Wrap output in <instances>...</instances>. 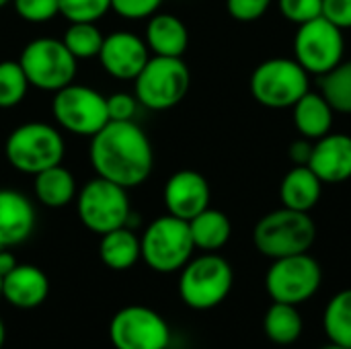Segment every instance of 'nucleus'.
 <instances>
[{
	"mask_svg": "<svg viewBox=\"0 0 351 349\" xmlns=\"http://www.w3.org/2000/svg\"><path fill=\"white\" fill-rule=\"evenodd\" d=\"M88 160L97 177L132 189L150 177L154 150L136 121H109L90 138Z\"/></svg>",
	"mask_w": 351,
	"mask_h": 349,
	"instance_id": "obj_1",
	"label": "nucleus"
},
{
	"mask_svg": "<svg viewBox=\"0 0 351 349\" xmlns=\"http://www.w3.org/2000/svg\"><path fill=\"white\" fill-rule=\"evenodd\" d=\"M317 239V224L308 212L278 208L259 218L253 228L255 249L274 259L308 253Z\"/></svg>",
	"mask_w": 351,
	"mask_h": 349,
	"instance_id": "obj_2",
	"label": "nucleus"
},
{
	"mask_svg": "<svg viewBox=\"0 0 351 349\" xmlns=\"http://www.w3.org/2000/svg\"><path fill=\"white\" fill-rule=\"evenodd\" d=\"M66 144L62 134L43 121L16 125L4 144L8 165L25 175H37L49 167L62 165Z\"/></svg>",
	"mask_w": 351,
	"mask_h": 349,
	"instance_id": "obj_3",
	"label": "nucleus"
},
{
	"mask_svg": "<svg viewBox=\"0 0 351 349\" xmlns=\"http://www.w3.org/2000/svg\"><path fill=\"white\" fill-rule=\"evenodd\" d=\"M191 84V72L183 58L152 56L134 78V97L152 111L177 107Z\"/></svg>",
	"mask_w": 351,
	"mask_h": 349,
	"instance_id": "obj_4",
	"label": "nucleus"
},
{
	"mask_svg": "<svg viewBox=\"0 0 351 349\" xmlns=\"http://www.w3.org/2000/svg\"><path fill=\"white\" fill-rule=\"evenodd\" d=\"M234 274L230 263L218 253L191 257L181 269L179 296L193 311H210L226 300L232 290Z\"/></svg>",
	"mask_w": 351,
	"mask_h": 349,
	"instance_id": "obj_5",
	"label": "nucleus"
},
{
	"mask_svg": "<svg viewBox=\"0 0 351 349\" xmlns=\"http://www.w3.org/2000/svg\"><path fill=\"white\" fill-rule=\"evenodd\" d=\"M308 76L294 58H269L253 70L249 88L253 99L267 109H292L311 91Z\"/></svg>",
	"mask_w": 351,
	"mask_h": 349,
	"instance_id": "obj_6",
	"label": "nucleus"
},
{
	"mask_svg": "<svg viewBox=\"0 0 351 349\" xmlns=\"http://www.w3.org/2000/svg\"><path fill=\"white\" fill-rule=\"evenodd\" d=\"M140 249L150 269L158 274L181 272L195 251L189 222L171 214L152 220L140 239Z\"/></svg>",
	"mask_w": 351,
	"mask_h": 349,
	"instance_id": "obj_7",
	"label": "nucleus"
},
{
	"mask_svg": "<svg viewBox=\"0 0 351 349\" xmlns=\"http://www.w3.org/2000/svg\"><path fill=\"white\" fill-rule=\"evenodd\" d=\"M74 202L82 226L95 234H105L109 230L128 226L132 216L128 189L103 177L90 179L76 193Z\"/></svg>",
	"mask_w": 351,
	"mask_h": 349,
	"instance_id": "obj_8",
	"label": "nucleus"
},
{
	"mask_svg": "<svg viewBox=\"0 0 351 349\" xmlns=\"http://www.w3.org/2000/svg\"><path fill=\"white\" fill-rule=\"evenodd\" d=\"M76 62L78 60L68 51L64 41L53 37L29 41L19 58L29 84L45 93H56L74 82Z\"/></svg>",
	"mask_w": 351,
	"mask_h": 349,
	"instance_id": "obj_9",
	"label": "nucleus"
},
{
	"mask_svg": "<svg viewBox=\"0 0 351 349\" xmlns=\"http://www.w3.org/2000/svg\"><path fill=\"white\" fill-rule=\"evenodd\" d=\"M51 113L60 128L74 136L93 138L109 123L107 97L86 84H66L53 93Z\"/></svg>",
	"mask_w": 351,
	"mask_h": 349,
	"instance_id": "obj_10",
	"label": "nucleus"
},
{
	"mask_svg": "<svg viewBox=\"0 0 351 349\" xmlns=\"http://www.w3.org/2000/svg\"><path fill=\"white\" fill-rule=\"evenodd\" d=\"M323 284L321 263L308 253L274 259L265 274V290L274 302L302 304L311 300Z\"/></svg>",
	"mask_w": 351,
	"mask_h": 349,
	"instance_id": "obj_11",
	"label": "nucleus"
},
{
	"mask_svg": "<svg viewBox=\"0 0 351 349\" xmlns=\"http://www.w3.org/2000/svg\"><path fill=\"white\" fill-rule=\"evenodd\" d=\"M346 39L343 31L319 16L304 25H298L294 35V60L315 76L331 72L339 62H343Z\"/></svg>",
	"mask_w": 351,
	"mask_h": 349,
	"instance_id": "obj_12",
	"label": "nucleus"
},
{
	"mask_svg": "<svg viewBox=\"0 0 351 349\" xmlns=\"http://www.w3.org/2000/svg\"><path fill=\"white\" fill-rule=\"evenodd\" d=\"M109 339L115 349H167L171 329L167 321L148 306H125L109 323Z\"/></svg>",
	"mask_w": 351,
	"mask_h": 349,
	"instance_id": "obj_13",
	"label": "nucleus"
},
{
	"mask_svg": "<svg viewBox=\"0 0 351 349\" xmlns=\"http://www.w3.org/2000/svg\"><path fill=\"white\" fill-rule=\"evenodd\" d=\"M99 60L103 70L117 80H134L150 60L146 41L132 31H113L105 35Z\"/></svg>",
	"mask_w": 351,
	"mask_h": 349,
	"instance_id": "obj_14",
	"label": "nucleus"
},
{
	"mask_svg": "<svg viewBox=\"0 0 351 349\" xmlns=\"http://www.w3.org/2000/svg\"><path fill=\"white\" fill-rule=\"evenodd\" d=\"M210 197L212 191L208 179L193 169H181L173 173L162 189L167 212L185 222L210 208Z\"/></svg>",
	"mask_w": 351,
	"mask_h": 349,
	"instance_id": "obj_15",
	"label": "nucleus"
},
{
	"mask_svg": "<svg viewBox=\"0 0 351 349\" xmlns=\"http://www.w3.org/2000/svg\"><path fill=\"white\" fill-rule=\"evenodd\" d=\"M308 167L315 175L329 185L346 183L351 179V136L329 132L313 142Z\"/></svg>",
	"mask_w": 351,
	"mask_h": 349,
	"instance_id": "obj_16",
	"label": "nucleus"
},
{
	"mask_svg": "<svg viewBox=\"0 0 351 349\" xmlns=\"http://www.w3.org/2000/svg\"><path fill=\"white\" fill-rule=\"evenodd\" d=\"M37 214L31 200L14 189H0V249L23 245L35 230Z\"/></svg>",
	"mask_w": 351,
	"mask_h": 349,
	"instance_id": "obj_17",
	"label": "nucleus"
},
{
	"mask_svg": "<svg viewBox=\"0 0 351 349\" xmlns=\"http://www.w3.org/2000/svg\"><path fill=\"white\" fill-rule=\"evenodd\" d=\"M49 294L47 276L35 265H16L10 274L2 278V298L21 311L37 309L45 302Z\"/></svg>",
	"mask_w": 351,
	"mask_h": 349,
	"instance_id": "obj_18",
	"label": "nucleus"
},
{
	"mask_svg": "<svg viewBox=\"0 0 351 349\" xmlns=\"http://www.w3.org/2000/svg\"><path fill=\"white\" fill-rule=\"evenodd\" d=\"M144 41L154 56L183 58L189 45V31L179 16L171 12H156L146 25Z\"/></svg>",
	"mask_w": 351,
	"mask_h": 349,
	"instance_id": "obj_19",
	"label": "nucleus"
},
{
	"mask_svg": "<svg viewBox=\"0 0 351 349\" xmlns=\"http://www.w3.org/2000/svg\"><path fill=\"white\" fill-rule=\"evenodd\" d=\"M323 185L308 165H294L280 183V202L284 208L311 212L321 202Z\"/></svg>",
	"mask_w": 351,
	"mask_h": 349,
	"instance_id": "obj_20",
	"label": "nucleus"
},
{
	"mask_svg": "<svg viewBox=\"0 0 351 349\" xmlns=\"http://www.w3.org/2000/svg\"><path fill=\"white\" fill-rule=\"evenodd\" d=\"M292 117L296 132L306 140H319L333 132V117L335 109L329 105V101L315 91L304 93L292 107Z\"/></svg>",
	"mask_w": 351,
	"mask_h": 349,
	"instance_id": "obj_21",
	"label": "nucleus"
},
{
	"mask_svg": "<svg viewBox=\"0 0 351 349\" xmlns=\"http://www.w3.org/2000/svg\"><path fill=\"white\" fill-rule=\"evenodd\" d=\"M99 257L109 269L125 272L142 259L140 239L128 226L109 230V232L101 234Z\"/></svg>",
	"mask_w": 351,
	"mask_h": 349,
	"instance_id": "obj_22",
	"label": "nucleus"
},
{
	"mask_svg": "<svg viewBox=\"0 0 351 349\" xmlns=\"http://www.w3.org/2000/svg\"><path fill=\"white\" fill-rule=\"evenodd\" d=\"M189 232L195 249L204 253H216L230 241L232 224L224 212L206 208L204 212H199L195 218L189 220Z\"/></svg>",
	"mask_w": 351,
	"mask_h": 349,
	"instance_id": "obj_23",
	"label": "nucleus"
},
{
	"mask_svg": "<svg viewBox=\"0 0 351 349\" xmlns=\"http://www.w3.org/2000/svg\"><path fill=\"white\" fill-rule=\"evenodd\" d=\"M33 177H35V183H33L35 197L45 208H64L76 200V193H78L76 181H74V175L66 167L56 165Z\"/></svg>",
	"mask_w": 351,
	"mask_h": 349,
	"instance_id": "obj_24",
	"label": "nucleus"
},
{
	"mask_svg": "<svg viewBox=\"0 0 351 349\" xmlns=\"http://www.w3.org/2000/svg\"><path fill=\"white\" fill-rule=\"evenodd\" d=\"M263 331L271 344L292 346L300 339L304 331V321L294 304L274 302L263 317Z\"/></svg>",
	"mask_w": 351,
	"mask_h": 349,
	"instance_id": "obj_25",
	"label": "nucleus"
},
{
	"mask_svg": "<svg viewBox=\"0 0 351 349\" xmlns=\"http://www.w3.org/2000/svg\"><path fill=\"white\" fill-rule=\"evenodd\" d=\"M323 327L331 344L351 349V288L337 292L325 306Z\"/></svg>",
	"mask_w": 351,
	"mask_h": 349,
	"instance_id": "obj_26",
	"label": "nucleus"
},
{
	"mask_svg": "<svg viewBox=\"0 0 351 349\" xmlns=\"http://www.w3.org/2000/svg\"><path fill=\"white\" fill-rule=\"evenodd\" d=\"M319 78H321V95L329 101L335 113L351 115V60L339 62L331 72Z\"/></svg>",
	"mask_w": 351,
	"mask_h": 349,
	"instance_id": "obj_27",
	"label": "nucleus"
},
{
	"mask_svg": "<svg viewBox=\"0 0 351 349\" xmlns=\"http://www.w3.org/2000/svg\"><path fill=\"white\" fill-rule=\"evenodd\" d=\"M105 35L97 27V23H70L64 31V45L76 60L99 58Z\"/></svg>",
	"mask_w": 351,
	"mask_h": 349,
	"instance_id": "obj_28",
	"label": "nucleus"
},
{
	"mask_svg": "<svg viewBox=\"0 0 351 349\" xmlns=\"http://www.w3.org/2000/svg\"><path fill=\"white\" fill-rule=\"evenodd\" d=\"M29 80L19 64V60H2L0 62V109H12L16 107L27 91H29Z\"/></svg>",
	"mask_w": 351,
	"mask_h": 349,
	"instance_id": "obj_29",
	"label": "nucleus"
},
{
	"mask_svg": "<svg viewBox=\"0 0 351 349\" xmlns=\"http://www.w3.org/2000/svg\"><path fill=\"white\" fill-rule=\"evenodd\" d=\"M111 10V0H60V14L68 23H97Z\"/></svg>",
	"mask_w": 351,
	"mask_h": 349,
	"instance_id": "obj_30",
	"label": "nucleus"
},
{
	"mask_svg": "<svg viewBox=\"0 0 351 349\" xmlns=\"http://www.w3.org/2000/svg\"><path fill=\"white\" fill-rule=\"evenodd\" d=\"M16 14L25 23L41 25L60 14V0H12Z\"/></svg>",
	"mask_w": 351,
	"mask_h": 349,
	"instance_id": "obj_31",
	"label": "nucleus"
},
{
	"mask_svg": "<svg viewBox=\"0 0 351 349\" xmlns=\"http://www.w3.org/2000/svg\"><path fill=\"white\" fill-rule=\"evenodd\" d=\"M278 8L286 21L298 27L321 16L323 0H278Z\"/></svg>",
	"mask_w": 351,
	"mask_h": 349,
	"instance_id": "obj_32",
	"label": "nucleus"
},
{
	"mask_svg": "<svg viewBox=\"0 0 351 349\" xmlns=\"http://www.w3.org/2000/svg\"><path fill=\"white\" fill-rule=\"evenodd\" d=\"M271 6V0H226L228 14L239 23L259 21Z\"/></svg>",
	"mask_w": 351,
	"mask_h": 349,
	"instance_id": "obj_33",
	"label": "nucleus"
},
{
	"mask_svg": "<svg viewBox=\"0 0 351 349\" xmlns=\"http://www.w3.org/2000/svg\"><path fill=\"white\" fill-rule=\"evenodd\" d=\"M162 0H111V10L123 19H150L160 8Z\"/></svg>",
	"mask_w": 351,
	"mask_h": 349,
	"instance_id": "obj_34",
	"label": "nucleus"
},
{
	"mask_svg": "<svg viewBox=\"0 0 351 349\" xmlns=\"http://www.w3.org/2000/svg\"><path fill=\"white\" fill-rule=\"evenodd\" d=\"M138 111V99L130 93H113L107 97L109 121H134Z\"/></svg>",
	"mask_w": 351,
	"mask_h": 349,
	"instance_id": "obj_35",
	"label": "nucleus"
},
{
	"mask_svg": "<svg viewBox=\"0 0 351 349\" xmlns=\"http://www.w3.org/2000/svg\"><path fill=\"white\" fill-rule=\"evenodd\" d=\"M321 16L341 31L351 29V0H323Z\"/></svg>",
	"mask_w": 351,
	"mask_h": 349,
	"instance_id": "obj_36",
	"label": "nucleus"
},
{
	"mask_svg": "<svg viewBox=\"0 0 351 349\" xmlns=\"http://www.w3.org/2000/svg\"><path fill=\"white\" fill-rule=\"evenodd\" d=\"M311 154H313V140H306L300 136L298 140H294L290 144L288 156H290L292 165H308Z\"/></svg>",
	"mask_w": 351,
	"mask_h": 349,
	"instance_id": "obj_37",
	"label": "nucleus"
},
{
	"mask_svg": "<svg viewBox=\"0 0 351 349\" xmlns=\"http://www.w3.org/2000/svg\"><path fill=\"white\" fill-rule=\"evenodd\" d=\"M16 265H19V263H16L14 255H12L8 249H0V276L4 278V276L10 274Z\"/></svg>",
	"mask_w": 351,
	"mask_h": 349,
	"instance_id": "obj_38",
	"label": "nucleus"
},
{
	"mask_svg": "<svg viewBox=\"0 0 351 349\" xmlns=\"http://www.w3.org/2000/svg\"><path fill=\"white\" fill-rule=\"evenodd\" d=\"M4 339H6V329H4V323H2V319H0V349L4 346Z\"/></svg>",
	"mask_w": 351,
	"mask_h": 349,
	"instance_id": "obj_39",
	"label": "nucleus"
},
{
	"mask_svg": "<svg viewBox=\"0 0 351 349\" xmlns=\"http://www.w3.org/2000/svg\"><path fill=\"white\" fill-rule=\"evenodd\" d=\"M321 349H350V348H343V346H337V344H329V346H325V348Z\"/></svg>",
	"mask_w": 351,
	"mask_h": 349,
	"instance_id": "obj_40",
	"label": "nucleus"
},
{
	"mask_svg": "<svg viewBox=\"0 0 351 349\" xmlns=\"http://www.w3.org/2000/svg\"><path fill=\"white\" fill-rule=\"evenodd\" d=\"M10 2H12V0H0V8H4V6L10 4Z\"/></svg>",
	"mask_w": 351,
	"mask_h": 349,
	"instance_id": "obj_41",
	"label": "nucleus"
},
{
	"mask_svg": "<svg viewBox=\"0 0 351 349\" xmlns=\"http://www.w3.org/2000/svg\"><path fill=\"white\" fill-rule=\"evenodd\" d=\"M0 298H2V276H0Z\"/></svg>",
	"mask_w": 351,
	"mask_h": 349,
	"instance_id": "obj_42",
	"label": "nucleus"
}]
</instances>
